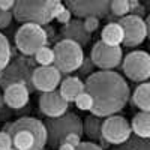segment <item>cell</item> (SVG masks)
<instances>
[{
	"mask_svg": "<svg viewBox=\"0 0 150 150\" xmlns=\"http://www.w3.org/2000/svg\"><path fill=\"white\" fill-rule=\"evenodd\" d=\"M86 92L93 98L92 114L96 117H111L122 111L129 101V86L120 74L114 71H99L86 80Z\"/></svg>",
	"mask_w": 150,
	"mask_h": 150,
	"instance_id": "1",
	"label": "cell"
},
{
	"mask_svg": "<svg viewBox=\"0 0 150 150\" xmlns=\"http://www.w3.org/2000/svg\"><path fill=\"white\" fill-rule=\"evenodd\" d=\"M5 132L12 140L17 150H44L48 143L47 126L36 117H21L9 123Z\"/></svg>",
	"mask_w": 150,
	"mask_h": 150,
	"instance_id": "2",
	"label": "cell"
},
{
	"mask_svg": "<svg viewBox=\"0 0 150 150\" xmlns=\"http://www.w3.org/2000/svg\"><path fill=\"white\" fill-rule=\"evenodd\" d=\"M65 9L59 0H18L12 11L14 18L24 24H44L51 23Z\"/></svg>",
	"mask_w": 150,
	"mask_h": 150,
	"instance_id": "3",
	"label": "cell"
},
{
	"mask_svg": "<svg viewBox=\"0 0 150 150\" xmlns=\"http://www.w3.org/2000/svg\"><path fill=\"white\" fill-rule=\"evenodd\" d=\"M54 66L62 74H71L81 68L84 62L83 47L74 41L63 39L54 45Z\"/></svg>",
	"mask_w": 150,
	"mask_h": 150,
	"instance_id": "4",
	"label": "cell"
},
{
	"mask_svg": "<svg viewBox=\"0 0 150 150\" xmlns=\"http://www.w3.org/2000/svg\"><path fill=\"white\" fill-rule=\"evenodd\" d=\"M48 131V143L51 146H62L65 143V138L71 134L83 135L84 126L81 123V119L77 117L74 112H66L65 116L59 119H51L45 125Z\"/></svg>",
	"mask_w": 150,
	"mask_h": 150,
	"instance_id": "5",
	"label": "cell"
},
{
	"mask_svg": "<svg viewBox=\"0 0 150 150\" xmlns=\"http://www.w3.org/2000/svg\"><path fill=\"white\" fill-rule=\"evenodd\" d=\"M48 35L42 26L38 24H23L15 33V45L24 56H33L39 50L45 48Z\"/></svg>",
	"mask_w": 150,
	"mask_h": 150,
	"instance_id": "6",
	"label": "cell"
},
{
	"mask_svg": "<svg viewBox=\"0 0 150 150\" xmlns=\"http://www.w3.org/2000/svg\"><path fill=\"white\" fill-rule=\"evenodd\" d=\"M122 68L129 80L143 83L150 78V54L146 51H132L123 59Z\"/></svg>",
	"mask_w": 150,
	"mask_h": 150,
	"instance_id": "7",
	"label": "cell"
},
{
	"mask_svg": "<svg viewBox=\"0 0 150 150\" xmlns=\"http://www.w3.org/2000/svg\"><path fill=\"white\" fill-rule=\"evenodd\" d=\"M30 66L24 62V59H17L15 63H9V66L0 72V84L5 89L14 84H23L29 90L33 87V72H30Z\"/></svg>",
	"mask_w": 150,
	"mask_h": 150,
	"instance_id": "8",
	"label": "cell"
},
{
	"mask_svg": "<svg viewBox=\"0 0 150 150\" xmlns=\"http://www.w3.org/2000/svg\"><path fill=\"white\" fill-rule=\"evenodd\" d=\"M92 62L101 71H112L123 60V53L120 47H111L99 41L92 48Z\"/></svg>",
	"mask_w": 150,
	"mask_h": 150,
	"instance_id": "9",
	"label": "cell"
},
{
	"mask_svg": "<svg viewBox=\"0 0 150 150\" xmlns=\"http://www.w3.org/2000/svg\"><path fill=\"white\" fill-rule=\"evenodd\" d=\"M102 138L111 144H123L129 140L132 134L131 123L122 116H111L107 117L102 123Z\"/></svg>",
	"mask_w": 150,
	"mask_h": 150,
	"instance_id": "10",
	"label": "cell"
},
{
	"mask_svg": "<svg viewBox=\"0 0 150 150\" xmlns=\"http://www.w3.org/2000/svg\"><path fill=\"white\" fill-rule=\"evenodd\" d=\"M110 5L111 2H108V0H69L65 6L78 20H86L89 17L104 18L110 11Z\"/></svg>",
	"mask_w": 150,
	"mask_h": 150,
	"instance_id": "11",
	"label": "cell"
},
{
	"mask_svg": "<svg viewBox=\"0 0 150 150\" xmlns=\"http://www.w3.org/2000/svg\"><path fill=\"white\" fill-rule=\"evenodd\" d=\"M119 24L123 27V32H125L123 44L126 47H138L147 38L146 20H143L138 15H126L120 18Z\"/></svg>",
	"mask_w": 150,
	"mask_h": 150,
	"instance_id": "12",
	"label": "cell"
},
{
	"mask_svg": "<svg viewBox=\"0 0 150 150\" xmlns=\"http://www.w3.org/2000/svg\"><path fill=\"white\" fill-rule=\"evenodd\" d=\"M62 84V72L56 66H39L33 71V87L42 93L54 92Z\"/></svg>",
	"mask_w": 150,
	"mask_h": 150,
	"instance_id": "13",
	"label": "cell"
},
{
	"mask_svg": "<svg viewBox=\"0 0 150 150\" xmlns=\"http://www.w3.org/2000/svg\"><path fill=\"white\" fill-rule=\"evenodd\" d=\"M39 108L41 112L50 119H59L62 116L66 114V111L69 108V102H66L63 96L60 95V92L54 90L50 93H42L39 98Z\"/></svg>",
	"mask_w": 150,
	"mask_h": 150,
	"instance_id": "14",
	"label": "cell"
},
{
	"mask_svg": "<svg viewBox=\"0 0 150 150\" xmlns=\"http://www.w3.org/2000/svg\"><path fill=\"white\" fill-rule=\"evenodd\" d=\"M29 98H30V90L23 84L9 86L5 89V93H3L5 104L12 110H20L23 107H26L29 102Z\"/></svg>",
	"mask_w": 150,
	"mask_h": 150,
	"instance_id": "15",
	"label": "cell"
},
{
	"mask_svg": "<svg viewBox=\"0 0 150 150\" xmlns=\"http://www.w3.org/2000/svg\"><path fill=\"white\" fill-rule=\"evenodd\" d=\"M62 35L65 36V39L74 41V42L80 44L81 47L89 44L90 38H92L90 33L86 32L83 21H80L78 18H77V20H72L69 24H66V26L62 27Z\"/></svg>",
	"mask_w": 150,
	"mask_h": 150,
	"instance_id": "16",
	"label": "cell"
},
{
	"mask_svg": "<svg viewBox=\"0 0 150 150\" xmlns=\"http://www.w3.org/2000/svg\"><path fill=\"white\" fill-rule=\"evenodd\" d=\"M59 92L66 102H75L77 98L86 92V84L78 77H68L62 81Z\"/></svg>",
	"mask_w": 150,
	"mask_h": 150,
	"instance_id": "17",
	"label": "cell"
},
{
	"mask_svg": "<svg viewBox=\"0 0 150 150\" xmlns=\"http://www.w3.org/2000/svg\"><path fill=\"white\" fill-rule=\"evenodd\" d=\"M101 41L111 47H119L125 41V32L119 23H110L102 29Z\"/></svg>",
	"mask_w": 150,
	"mask_h": 150,
	"instance_id": "18",
	"label": "cell"
},
{
	"mask_svg": "<svg viewBox=\"0 0 150 150\" xmlns=\"http://www.w3.org/2000/svg\"><path fill=\"white\" fill-rule=\"evenodd\" d=\"M131 128L132 132L141 138H150V112H137L131 122Z\"/></svg>",
	"mask_w": 150,
	"mask_h": 150,
	"instance_id": "19",
	"label": "cell"
},
{
	"mask_svg": "<svg viewBox=\"0 0 150 150\" xmlns=\"http://www.w3.org/2000/svg\"><path fill=\"white\" fill-rule=\"evenodd\" d=\"M134 104L144 112H150V83H143L134 90Z\"/></svg>",
	"mask_w": 150,
	"mask_h": 150,
	"instance_id": "20",
	"label": "cell"
},
{
	"mask_svg": "<svg viewBox=\"0 0 150 150\" xmlns=\"http://www.w3.org/2000/svg\"><path fill=\"white\" fill-rule=\"evenodd\" d=\"M11 57H12L11 44L8 41V38L3 33H0V72L5 71L9 66Z\"/></svg>",
	"mask_w": 150,
	"mask_h": 150,
	"instance_id": "21",
	"label": "cell"
},
{
	"mask_svg": "<svg viewBox=\"0 0 150 150\" xmlns=\"http://www.w3.org/2000/svg\"><path fill=\"white\" fill-rule=\"evenodd\" d=\"M35 59H36V63H39V66H53L54 63V51L53 48H42L39 50L36 54H35Z\"/></svg>",
	"mask_w": 150,
	"mask_h": 150,
	"instance_id": "22",
	"label": "cell"
},
{
	"mask_svg": "<svg viewBox=\"0 0 150 150\" xmlns=\"http://www.w3.org/2000/svg\"><path fill=\"white\" fill-rule=\"evenodd\" d=\"M110 11L114 15L123 18L131 12V2H128V0H114L110 5Z\"/></svg>",
	"mask_w": 150,
	"mask_h": 150,
	"instance_id": "23",
	"label": "cell"
},
{
	"mask_svg": "<svg viewBox=\"0 0 150 150\" xmlns=\"http://www.w3.org/2000/svg\"><path fill=\"white\" fill-rule=\"evenodd\" d=\"M99 117H96V116H93V117H87L86 119V134L89 135V137H92V138H96L98 137V132H101V129H102V123L98 120ZM101 135H102V132H101Z\"/></svg>",
	"mask_w": 150,
	"mask_h": 150,
	"instance_id": "24",
	"label": "cell"
},
{
	"mask_svg": "<svg viewBox=\"0 0 150 150\" xmlns=\"http://www.w3.org/2000/svg\"><path fill=\"white\" fill-rule=\"evenodd\" d=\"M75 105H77V108H80L81 111H92L93 110V98L87 92H84L83 95H80L77 98Z\"/></svg>",
	"mask_w": 150,
	"mask_h": 150,
	"instance_id": "25",
	"label": "cell"
},
{
	"mask_svg": "<svg viewBox=\"0 0 150 150\" xmlns=\"http://www.w3.org/2000/svg\"><path fill=\"white\" fill-rule=\"evenodd\" d=\"M83 24H84L86 32L92 35V33H93L95 30H98V27H99V18H96V17H89V18H86V20L83 21Z\"/></svg>",
	"mask_w": 150,
	"mask_h": 150,
	"instance_id": "26",
	"label": "cell"
},
{
	"mask_svg": "<svg viewBox=\"0 0 150 150\" xmlns=\"http://www.w3.org/2000/svg\"><path fill=\"white\" fill-rule=\"evenodd\" d=\"M12 18H14V14H12V12H6V11L0 9V29L8 27L12 23Z\"/></svg>",
	"mask_w": 150,
	"mask_h": 150,
	"instance_id": "27",
	"label": "cell"
},
{
	"mask_svg": "<svg viewBox=\"0 0 150 150\" xmlns=\"http://www.w3.org/2000/svg\"><path fill=\"white\" fill-rule=\"evenodd\" d=\"M12 149V140L8 135V132H0V150H11Z\"/></svg>",
	"mask_w": 150,
	"mask_h": 150,
	"instance_id": "28",
	"label": "cell"
},
{
	"mask_svg": "<svg viewBox=\"0 0 150 150\" xmlns=\"http://www.w3.org/2000/svg\"><path fill=\"white\" fill-rule=\"evenodd\" d=\"M71 18H72V12H71V11H69V9L65 6V9L60 12V15H59L56 20H57L60 24H63V26H66V24H69V23L72 21Z\"/></svg>",
	"mask_w": 150,
	"mask_h": 150,
	"instance_id": "29",
	"label": "cell"
},
{
	"mask_svg": "<svg viewBox=\"0 0 150 150\" xmlns=\"http://www.w3.org/2000/svg\"><path fill=\"white\" fill-rule=\"evenodd\" d=\"M65 143H66V144H71V146H74V147H78L83 141H81V137H80V135L71 134V135H68L66 138H65Z\"/></svg>",
	"mask_w": 150,
	"mask_h": 150,
	"instance_id": "30",
	"label": "cell"
},
{
	"mask_svg": "<svg viewBox=\"0 0 150 150\" xmlns=\"http://www.w3.org/2000/svg\"><path fill=\"white\" fill-rule=\"evenodd\" d=\"M77 150H104V149H102L101 146L92 143V141H84V143H81V144L77 147Z\"/></svg>",
	"mask_w": 150,
	"mask_h": 150,
	"instance_id": "31",
	"label": "cell"
},
{
	"mask_svg": "<svg viewBox=\"0 0 150 150\" xmlns=\"http://www.w3.org/2000/svg\"><path fill=\"white\" fill-rule=\"evenodd\" d=\"M15 3L17 2H14V0H0V9L6 11V12H11V11H14Z\"/></svg>",
	"mask_w": 150,
	"mask_h": 150,
	"instance_id": "32",
	"label": "cell"
},
{
	"mask_svg": "<svg viewBox=\"0 0 150 150\" xmlns=\"http://www.w3.org/2000/svg\"><path fill=\"white\" fill-rule=\"evenodd\" d=\"M59 150H77V147H74V146H71V144H66V143H63L60 147H59Z\"/></svg>",
	"mask_w": 150,
	"mask_h": 150,
	"instance_id": "33",
	"label": "cell"
},
{
	"mask_svg": "<svg viewBox=\"0 0 150 150\" xmlns=\"http://www.w3.org/2000/svg\"><path fill=\"white\" fill-rule=\"evenodd\" d=\"M146 26H147V38L150 39V15L146 18Z\"/></svg>",
	"mask_w": 150,
	"mask_h": 150,
	"instance_id": "34",
	"label": "cell"
},
{
	"mask_svg": "<svg viewBox=\"0 0 150 150\" xmlns=\"http://www.w3.org/2000/svg\"><path fill=\"white\" fill-rule=\"evenodd\" d=\"M11 150H17V149H14V147H12V149H11Z\"/></svg>",
	"mask_w": 150,
	"mask_h": 150,
	"instance_id": "35",
	"label": "cell"
}]
</instances>
